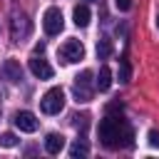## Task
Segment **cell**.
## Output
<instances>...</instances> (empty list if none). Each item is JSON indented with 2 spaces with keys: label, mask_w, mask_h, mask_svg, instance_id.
I'll list each match as a JSON object with an SVG mask.
<instances>
[{
  "label": "cell",
  "mask_w": 159,
  "mask_h": 159,
  "mask_svg": "<svg viewBox=\"0 0 159 159\" xmlns=\"http://www.w3.org/2000/svg\"><path fill=\"white\" fill-rule=\"evenodd\" d=\"M99 132V142L107 147V149H119V147H132V127L122 119V117H114L112 112L99 122L97 127Z\"/></svg>",
  "instance_id": "obj_1"
},
{
  "label": "cell",
  "mask_w": 159,
  "mask_h": 159,
  "mask_svg": "<svg viewBox=\"0 0 159 159\" xmlns=\"http://www.w3.org/2000/svg\"><path fill=\"white\" fill-rule=\"evenodd\" d=\"M62 107H65V92H62L60 87L47 89V92L42 94V99H40V109H42L45 114H60Z\"/></svg>",
  "instance_id": "obj_2"
},
{
  "label": "cell",
  "mask_w": 159,
  "mask_h": 159,
  "mask_svg": "<svg viewBox=\"0 0 159 159\" xmlns=\"http://www.w3.org/2000/svg\"><path fill=\"white\" fill-rule=\"evenodd\" d=\"M42 27L47 35H60L62 27H65V17H62V10L60 7H47L45 15H42Z\"/></svg>",
  "instance_id": "obj_3"
},
{
  "label": "cell",
  "mask_w": 159,
  "mask_h": 159,
  "mask_svg": "<svg viewBox=\"0 0 159 159\" xmlns=\"http://www.w3.org/2000/svg\"><path fill=\"white\" fill-rule=\"evenodd\" d=\"M75 97H77V102H89V97H92V72L89 70H84L82 75L75 77Z\"/></svg>",
  "instance_id": "obj_4"
},
{
  "label": "cell",
  "mask_w": 159,
  "mask_h": 159,
  "mask_svg": "<svg viewBox=\"0 0 159 159\" xmlns=\"http://www.w3.org/2000/svg\"><path fill=\"white\" fill-rule=\"evenodd\" d=\"M60 57L65 62H80L84 57V45L80 40H67L62 47H60Z\"/></svg>",
  "instance_id": "obj_5"
},
{
  "label": "cell",
  "mask_w": 159,
  "mask_h": 159,
  "mask_svg": "<svg viewBox=\"0 0 159 159\" xmlns=\"http://www.w3.org/2000/svg\"><path fill=\"white\" fill-rule=\"evenodd\" d=\"M10 35H12L15 42L25 40L30 35V20L25 15H12V20H10Z\"/></svg>",
  "instance_id": "obj_6"
},
{
  "label": "cell",
  "mask_w": 159,
  "mask_h": 159,
  "mask_svg": "<svg viewBox=\"0 0 159 159\" xmlns=\"http://www.w3.org/2000/svg\"><path fill=\"white\" fill-rule=\"evenodd\" d=\"M37 117L32 114V112H17L15 114V127L20 129V132H27V134H32V132H37Z\"/></svg>",
  "instance_id": "obj_7"
},
{
  "label": "cell",
  "mask_w": 159,
  "mask_h": 159,
  "mask_svg": "<svg viewBox=\"0 0 159 159\" xmlns=\"http://www.w3.org/2000/svg\"><path fill=\"white\" fill-rule=\"evenodd\" d=\"M30 72H32L37 80H50V77H52V67H50L42 57H32V60H30Z\"/></svg>",
  "instance_id": "obj_8"
},
{
  "label": "cell",
  "mask_w": 159,
  "mask_h": 159,
  "mask_svg": "<svg viewBox=\"0 0 159 159\" xmlns=\"http://www.w3.org/2000/svg\"><path fill=\"white\" fill-rule=\"evenodd\" d=\"M2 77L7 82H20L22 80V67L17 60H5L2 62Z\"/></svg>",
  "instance_id": "obj_9"
},
{
  "label": "cell",
  "mask_w": 159,
  "mask_h": 159,
  "mask_svg": "<svg viewBox=\"0 0 159 159\" xmlns=\"http://www.w3.org/2000/svg\"><path fill=\"white\" fill-rule=\"evenodd\" d=\"M62 149H65V137H62V134L52 132V134L45 137V152H47V154H60Z\"/></svg>",
  "instance_id": "obj_10"
},
{
  "label": "cell",
  "mask_w": 159,
  "mask_h": 159,
  "mask_svg": "<svg viewBox=\"0 0 159 159\" xmlns=\"http://www.w3.org/2000/svg\"><path fill=\"white\" fill-rule=\"evenodd\" d=\"M94 87H97L99 92H107V89L112 87V70H109L107 65L99 67V75H97V80H94Z\"/></svg>",
  "instance_id": "obj_11"
},
{
  "label": "cell",
  "mask_w": 159,
  "mask_h": 159,
  "mask_svg": "<svg viewBox=\"0 0 159 159\" xmlns=\"http://www.w3.org/2000/svg\"><path fill=\"white\" fill-rule=\"evenodd\" d=\"M89 7L87 5H75V10H72V20H75V25L77 27H87L89 25Z\"/></svg>",
  "instance_id": "obj_12"
},
{
  "label": "cell",
  "mask_w": 159,
  "mask_h": 159,
  "mask_svg": "<svg viewBox=\"0 0 159 159\" xmlns=\"http://www.w3.org/2000/svg\"><path fill=\"white\" fill-rule=\"evenodd\" d=\"M87 154H89V147H87L84 142H80V139L70 147V157H72V159H82V157H87Z\"/></svg>",
  "instance_id": "obj_13"
},
{
  "label": "cell",
  "mask_w": 159,
  "mask_h": 159,
  "mask_svg": "<svg viewBox=\"0 0 159 159\" xmlns=\"http://www.w3.org/2000/svg\"><path fill=\"white\" fill-rule=\"evenodd\" d=\"M129 80H132V67H129V60L122 57V60H119V82L127 84Z\"/></svg>",
  "instance_id": "obj_14"
},
{
  "label": "cell",
  "mask_w": 159,
  "mask_h": 159,
  "mask_svg": "<svg viewBox=\"0 0 159 159\" xmlns=\"http://www.w3.org/2000/svg\"><path fill=\"white\" fill-rule=\"evenodd\" d=\"M109 55H112V42L109 40H99L97 42V57L99 60H107Z\"/></svg>",
  "instance_id": "obj_15"
},
{
  "label": "cell",
  "mask_w": 159,
  "mask_h": 159,
  "mask_svg": "<svg viewBox=\"0 0 159 159\" xmlns=\"http://www.w3.org/2000/svg\"><path fill=\"white\" fill-rule=\"evenodd\" d=\"M15 144H17V137H15L12 132H5V134H0V147L10 149V147H15Z\"/></svg>",
  "instance_id": "obj_16"
},
{
  "label": "cell",
  "mask_w": 159,
  "mask_h": 159,
  "mask_svg": "<svg viewBox=\"0 0 159 159\" xmlns=\"http://www.w3.org/2000/svg\"><path fill=\"white\" fill-rule=\"evenodd\" d=\"M114 5H117V10H122V12H124V10H129V7H132V0H114Z\"/></svg>",
  "instance_id": "obj_17"
},
{
  "label": "cell",
  "mask_w": 159,
  "mask_h": 159,
  "mask_svg": "<svg viewBox=\"0 0 159 159\" xmlns=\"http://www.w3.org/2000/svg\"><path fill=\"white\" fill-rule=\"evenodd\" d=\"M149 144H152V147H159V132H157V129L149 132Z\"/></svg>",
  "instance_id": "obj_18"
},
{
  "label": "cell",
  "mask_w": 159,
  "mask_h": 159,
  "mask_svg": "<svg viewBox=\"0 0 159 159\" xmlns=\"http://www.w3.org/2000/svg\"><path fill=\"white\" fill-rule=\"evenodd\" d=\"M157 27H159V15H157Z\"/></svg>",
  "instance_id": "obj_19"
}]
</instances>
